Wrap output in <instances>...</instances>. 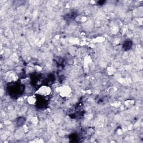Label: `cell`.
<instances>
[{
	"label": "cell",
	"mask_w": 143,
	"mask_h": 143,
	"mask_svg": "<svg viewBox=\"0 0 143 143\" xmlns=\"http://www.w3.org/2000/svg\"><path fill=\"white\" fill-rule=\"evenodd\" d=\"M7 92L12 98H18L23 94L25 86L19 82H14L7 85Z\"/></svg>",
	"instance_id": "1"
},
{
	"label": "cell",
	"mask_w": 143,
	"mask_h": 143,
	"mask_svg": "<svg viewBox=\"0 0 143 143\" xmlns=\"http://www.w3.org/2000/svg\"><path fill=\"white\" fill-rule=\"evenodd\" d=\"M36 104L37 108L39 109H43L47 107L48 104V99L45 98V97L42 95H38L36 96Z\"/></svg>",
	"instance_id": "2"
},
{
	"label": "cell",
	"mask_w": 143,
	"mask_h": 143,
	"mask_svg": "<svg viewBox=\"0 0 143 143\" xmlns=\"http://www.w3.org/2000/svg\"><path fill=\"white\" fill-rule=\"evenodd\" d=\"M133 45V42L132 41L130 40H127L124 43L123 45H122V48L125 51H128L130 50Z\"/></svg>",
	"instance_id": "3"
},
{
	"label": "cell",
	"mask_w": 143,
	"mask_h": 143,
	"mask_svg": "<svg viewBox=\"0 0 143 143\" xmlns=\"http://www.w3.org/2000/svg\"><path fill=\"white\" fill-rule=\"evenodd\" d=\"M77 16V13L76 12H71V13H68V14L66 15L64 19L67 20V21H69V20H72L73 19H75Z\"/></svg>",
	"instance_id": "4"
},
{
	"label": "cell",
	"mask_w": 143,
	"mask_h": 143,
	"mask_svg": "<svg viewBox=\"0 0 143 143\" xmlns=\"http://www.w3.org/2000/svg\"><path fill=\"white\" fill-rule=\"evenodd\" d=\"M69 139L72 142H78L79 141V137L77 134H72L69 136Z\"/></svg>",
	"instance_id": "5"
},
{
	"label": "cell",
	"mask_w": 143,
	"mask_h": 143,
	"mask_svg": "<svg viewBox=\"0 0 143 143\" xmlns=\"http://www.w3.org/2000/svg\"><path fill=\"white\" fill-rule=\"evenodd\" d=\"M25 121V119L24 117H19L17 121V126H21L22 124L24 123Z\"/></svg>",
	"instance_id": "6"
},
{
	"label": "cell",
	"mask_w": 143,
	"mask_h": 143,
	"mask_svg": "<svg viewBox=\"0 0 143 143\" xmlns=\"http://www.w3.org/2000/svg\"><path fill=\"white\" fill-rule=\"evenodd\" d=\"M105 1H100L98 2V3H97V4H98V5H102V4H104V3H105Z\"/></svg>",
	"instance_id": "7"
}]
</instances>
